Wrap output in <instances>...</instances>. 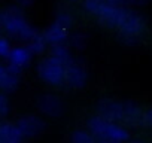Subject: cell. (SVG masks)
<instances>
[{
  "instance_id": "obj_1",
  "label": "cell",
  "mask_w": 152,
  "mask_h": 143,
  "mask_svg": "<svg viewBox=\"0 0 152 143\" xmlns=\"http://www.w3.org/2000/svg\"><path fill=\"white\" fill-rule=\"evenodd\" d=\"M3 33L8 37L27 43L39 31L30 24L24 9L18 5H12L3 9Z\"/></svg>"
},
{
  "instance_id": "obj_2",
  "label": "cell",
  "mask_w": 152,
  "mask_h": 143,
  "mask_svg": "<svg viewBox=\"0 0 152 143\" xmlns=\"http://www.w3.org/2000/svg\"><path fill=\"white\" fill-rule=\"evenodd\" d=\"M87 128L96 142L100 143H124L130 139L128 128L121 122L107 121L97 113L87 121Z\"/></svg>"
},
{
  "instance_id": "obj_3",
  "label": "cell",
  "mask_w": 152,
  "mask_h": 143,
  "mask_svg": "<svg viewBox=\"0 0 152 143\" xmlns=\"http://www.w3.org/2000/svg\"><path fill=\"white\" fill-rule=\"evenodd\" d=\"M84 9L93 15L102 26L116 30L124 9V5H113L107 0H84Z\"/></svg>"
},
{
  "instance_id": "obj_4",
  "label": "cell",
  "mask_w": 152,
  "mask_h": 143,
  "mask_svg": "<svg viewBox=\"0 0 152 143\" xmlns=\"http://www.w3.org/2000/svg\"><path fill=\"white\" fill-rule=\"evenodd\" d=\"M145 28H146V21L143 15L139 14L134 8L125 6L122 18L116 27L119 40L125 45H134L140 40Z\"/></svg>"
},
{
  "instance_id": "obj_5",
  "label": "cell",
  "mask_w": 152,
  "mask_h": 143,
  "mask_svg": "<svg viewBox=\"0 0 152 143\" xmlns=\"http://www.w3.org/2000/svg\"><path fill=\"white\" fill-rule=\"evenodd\" d=\"M64 64L55 60L54 57H45L42 58L37 66L36 72L37 76L49 87H61L64 85Z\"/></svg>"
},
{
  "instance_id": "obj_6",
  "label": "cell",
  "mask_w": 152,
  "mask_h": 143,
  "mask_svg": "<svg viewBox=\"0 0 152 143\" xmlns=\"http://www.w3.org/2000/svg\"><path fill=\"white\" fill-rule=\"evenodd\" d=\"M87 81H88V72L81 61L73 58L69 64H66L64 67V84L66 85L75 90H81L87 85Z\"/></svg>"
},
{
  "instance_id": "obj_7",
  "label": "cell",
  "mask_w": 152,
  "mask_h": 143,
  "mask_svg": "<svg viewBox=\"0 0 152 143\" xmlns=\"http://www.w3.org/2000/svg\"><path fill=\"white\" fill-rule=\"evenodd\" d=\"M37 110L48 118H58L64 113V103L63 100L52 93H45L37 97L36 101Z\"/></svg>"
},
{
  "instance_id": "obj_8",
  "label": "cell",
  "mask_w": 152,
  "mask_h": 143,
  "mask_svg": "<svg viewBox=\"0 0 152 143\" xmlns=\"http://www.w3.org/2000/svg\"><path fill=\"white\" fill-rule=\"evenodd\" d=\"M23 134V137H36L39 134H42L46 128V124L43 121V118L37 116V115H24L21 118H18V121L15 122Z\"/></svg>"
},
{
  "instance_id": "obj_9",
  "label": "cell",
  "mask_w": 152,
  "mask_h": 143,
  "mask_svg": "<svg viewBox=\"0 0 152 143\" xmlns=\"http://www.w3.org/2000/svg\"><path fill=\"white\" fill-rule=\"evenodd\" d=\"M97 115L107 119V121H115V122H121V116H122V101L104 97L102 100H99L97 106H96Z\"/></svg>"
},
{
  "instance_id": "obj_10",
  "label": "cell",
  "mask_w": 152,
  "mask_h": 143,
  "mask_svg": "<svg viewBox=\"0 0 152 143\" xmlns=\"http://www.w3.org/2000/svg\"><path fill=\"white\" fill-rule=\"evenodd\" d=\"M142 113H143V109L140 107L139 103H136V101H133V100L122 101V116H121V124L125 125V127H130V128L140 127Z\"/></svg>"
},
{
  "instance_id": "obj_11",
  "label": "cell",
  "mask_w": 152,
  "mask_h": 143,
  "mask_svg": "<svg viewBox=\"0 0 152 143\" xmlns=\"http://www.w3.org/2000/svg\"><path fill=\"white\" fill-rule=\"evenodd\" d=\"M33 57H34V55L31 54V51H30V49L27 48V45L24 43V45L12 46L9 55L6 57V61H8L9 66H14V67L23 70V69H26V67L31 63Z\"/></svg>"
},
{
  "instance_id": "obj_12",
  "label": "cell",
  "mask_w": 152,
  "mask_h": 143,
  "mask_svg": "<svg viewBox=\"0 0 152 143\" xmlns=\"http://www.w3.org/2000/svg\"><path fill=\"white\" fill-rule=\"evenodd\" d=\"M69 30L67 27L61 26L60 23H57L55 20L45 28V31H42L45 40L48 45H57V43H67L69 39Z\"/></svg>"
},
{
  "instance_id": "obj_13",
  "label": "cell",
  "mask_w": 152,
  "mask_h": 143,
  "mask_svg": "<svg viewBox=\"0 0 152 143\" xmlns=\"http://www.w3.org/2000/svg\"><path fill=\"white\" fill-rule=\"evenodd\" d=\"M20 78H21V70L6 64L5 73L0 81V91H3L6 94H11L14 91H17L18 85H20Z\"/></svg>"
},
{
  "instance_id": "obj_14",
  "label": "cell",
  "mask_w": 152,
  "mask_h": 143,
  "mask_svg": "<svg viewBox=\"0 0 152 143\" xmlns=\"http://www.w3.org/2000/svg\"><path fill=\"white\" fill-rule=\"evenodd\" d=\"M23 139L17 124L0 119V143H20Z\"/></svg>"
},
{
  "instance_id": "obj_15",
  "label": "cell",
  "mask_w": 152,
  "mask_h": 143,
  "mask_svg": "<svg viewBox=\"0 0 152 143\" xmlns=\"http://www.w3.org/2000/svg\"><path fill=\"white\" fill-rule=\"evenodd\" d=\"M49 55L63 63L64 66L69 64L73 60L72 48L67 43H57V45H49Z\"/></svg>"
},
{
  "instance_id": "obj_16",
  "label": "cell",
  "mask_w": 152,
  "mask_h": 143,
  "mask_svg": "<svg viewBox=\"0 0 152 143\" xmlns=\"http://www.w3.org/2000/svg\"><path fill=\"white\" fill-rule=\"evenodd\" d=\"M26 45H27V48L31 51L33 55H42V54L48 49V46H49V45L46 43L43 34H42L40 31H39L36 36H33Z\"/></svg>"
},
{
  "instance_id": "obj_17",
  "label": "cell",
  "mask_w": 152,
  "mask_h": 143,
  "mask_svg": "<svg viewBox=\"0 0 152 143\" xmlns=\"http://www.w3.org/2000/svg\"><path fill=\"white\" fill-rule=\"evenodd\" d=\"M67 45H69L72 49L82 51V49H85L87 45H88V36H87L85 33H81V31H76V33H73V34H69Z\"/></svg>"
},
{
  "instance_id": "obj_18",
  "label": "cell",
  "mask_w": 152,
  "mask_h": 143,
  "mask_svg": "<svg viewBox=\"0 0 152 143\" xmlns=\"http://www.w3.org/2000/svg\"><path fill=\"white\" fill-rule=\"evenodd\" d=\"M70 140L73 143H93V142H96L88 128L87 130H75L70 136Z\"/></svg>"
},
{
  "instance_id": "obj_19",
  "label": "cell",
  "mask_w": 152,
  "mask_h": 143,
  "mask_svg": "<svg viewBox=\"0 0 152 143\" xmlns=\"http://www.w3.org/2000/svg\"><path fill=\"white\" fill-rule=\"evenodd\" d=\"M11 112V101L6 93L0 91V119H5Z\"/></svg>"
},
{
  "instance_id": "obj_20",
  "label": "cell",
  "mask_w": 152,
  "mask_h": 143,
  "mask_svg": "<svg viewBox=\"0 0 152 143\" xmlns=\"http://www.w3.org/2000/svg\"><path fill=\"white\" fill-rule=\"evenodd\" d=\"M57 23H60L61 26H64V27H67V28H70L72 26H73V17H72V14L70 12H67V11H58L57 14H55V18H54Z\"/></svg>"
},
{
  "instance_id": "obj_21",
  "label": "cell",
  "mask_w": 152,
  "mask_h": 143,
  "mask_svg": "<svg viewBox=\"0 0 152 143\" xmlns=\"http://www.w3.org/2000/svg\"><path fill=\"white\" fill-rule=\"evenodd\" d=\"M11 49H12V43H11L9 37L5 33L0 34V58L6 60V57L9 55Z\"/></svg>"
},
{
  "instance_id": "obj_22",
  "label": "cell",
  "mask_w": 152,
  "mask_h": 143,
  "mask_svg": "<svg viewBox=\"0 0 152 143\" xmlns=\"http://www.w3.org/2000/svg\"><path fill=\"white\" fill-rule=\"evenodd\" d=\"M140 125H142V127H145V128H152V107H149V109L143 110Z\"/></svg>"
},
{
  "instance_id": "obj_23",
  "label": "cell",
  "mask_w": 152,
  "mask_h": 143,
  "mask_svg": "<svg viewBox=\"0 0 152 143\" xmlns=\"http://www.w3.org/2000/svg\"><path fill=\"white\" fill-rule=\"evenodd\" d=\"M152 0H125V3L131 8H143L146 5H149Z\"/></svg>"
},
{
  "instance_id": "obj_24",
  "label": "cell",
  "mask_w": 152,
  "mask_h": 143,
  "mask_svg": "<svg viewBox=\"0 0 152 143\" xmlns=\"http://www.w3.org/2000/svg\"><path fill=\"white\" fill-rule=\"evenodd\" d=\"M14 2H15V5H18L24 9V8H30L34 3V0H14Z\"/></svg>"
},
{
  "instance_id": "obj_25",
  "label": "cell",
  "mask_w": 152,
  "mask_h": 143,
  "mask_svg": "<svg viewBox=\"0 0 152 143\" xmlns=\"http://www.w3.org/2000/svg\"><path fill=\"white\" fill-rule=\"evenodd\" d=\"M0 34H3V11L0 9Z\"/></svg>"
},
{
  "instance_id": "obj_26",
  "label": "cell",
  "mask_w": 152,
  "mask_h": 143,
  "mask_svg": "<svg viewBox=\"0 0 152 143\" xmlns=\"http://www.w3.org/2000/svg\"><path fill=\"white\" fill-rule=\"evenodd\" d=\"M107 2H110V3H113V5H124L125 0H107Z\"/></svg>"
},
{
  "instance_id": "obj_27",
  "label": "cell",
  "mask_w": 152,
  "mask_h": 143,
  "mask_svg": "<svg viewBox=\"0 0 152 143\" xmlns=\"http://www.w3.org/2000/svg\"><path fill=\"white\" fill-rule=\"evenodd\" d=\"M5 69H6V66L0 64V81H2V76H3V73H5Z\"/></svg>"
},
{
  "instance_id": "obj_28",
  "label": "cell",
  "mask_w": 152,
  "mask_h": 143,
  "mask_svg": "<svg viewBox=\"0 0 152 143\" xmlns=\"http://www.w3.org/2000/svg\"><path fill=\"white\" fill-rule=\"evenodd\" d=\"M67 2H72V3H76V2H81V0H67Z\"/></svg>"
}]
</instances>
